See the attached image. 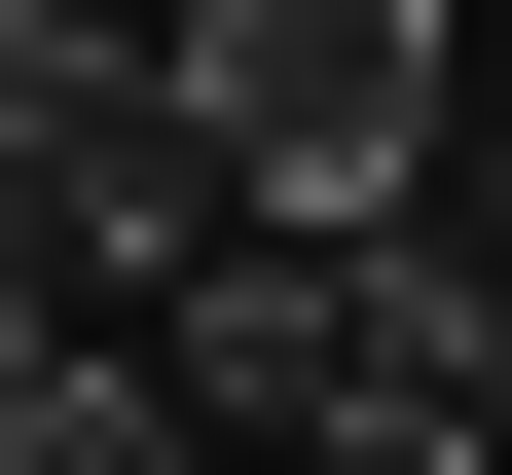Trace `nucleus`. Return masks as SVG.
Returning <instances> with one entry per match:
<instances>
[{"instance_id":"obj_1","label":"nucleus","mask_w":512,"mask_h":475,"mask_svg":"<svg viewBox=\"0 0 512 475\" xmlns=\"http://www.w3.org/2000/svg\"><path fill=\"white\" fill-rule=\"evenodd\" d=\"M220 220H439V110H476V0H147Z\"/></svg>"},{"instance_id":"obj_2","label":"nucleus","mask_w":512,"mask_h":475,"mask_svg":"<svg viewBox=\"0 0 512 475\" xmlns=\"http://www.w3.org/2000/svg\"><path fill=\"white\" fill-rule=\"evenodd\" d=\"M0 475H220V366L183 329H37L0 366Z\"/></svg>"},{"instance_id":"obj_3","label":"nucleus","mask_w":512,"mask_h":475,"mask_svg":"<svg viewBox=\"0 0 512 475\" xmlns=\"http://www.w3.org/2000/svg\"><path fill=\"white\" fill-rule=\"evenodd\" d=\"M0 37H74V0H0Z\"/></svg>"}]
</instances>
